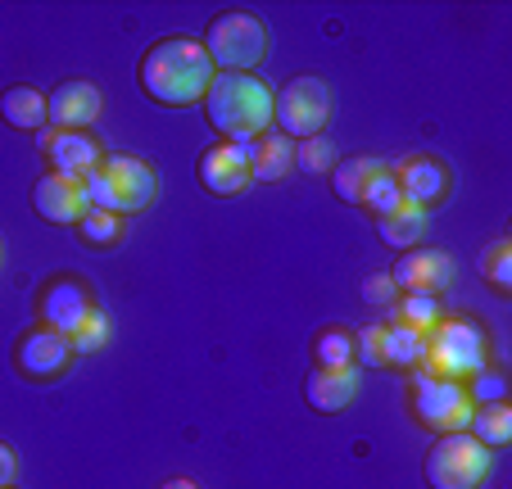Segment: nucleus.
I'll use <instances>...</instances> for the list:
<instances>
[{
    "instance_id": "f257e3e1",
    "label": "nucleus",
    "mask_w": 512,
    "mask_h": 489,
    "mask_svg": "<svg viewBox=\"0 0 512 489\" xmlns=\"http://www.w3.org/2000/svg\"><path fill=\"white\" fill-rule=\"evenodd\" d=\"M213 77H218V68H213V59L204 55L200 41H191V37L155 41V46L141 55L145 96L168 105V109H186V105H195V100H204Z\"/></svg>"
},
{
    "instance_id": "f03ea898",
    "label": "nucleus",
    "mask_w": 512,
    "mask_h": 489,
    "mask_svg": "<svg viewBox=\"0 0 512 489\" xmlns=\"http://www.w3.org/2000/svg\"><path fill=\"white\" fill-rule=\"evenodd\" d=\"M272 96L277 91L254 73H218L200 105L209 114V127L218 132V141L250 145L263 132H272Z\"/></svg>"
},
{
    "instance_id": "7ed1b4c3",
    "label": "nucleus",
    "mask_w": 512,
    "mask_h": 489,
    "mask_svg": "<svg viewBox=\"0 0 512 489\" xmlns=\"http://www.w3.org/2000/svg\"><path fill=\"white\" fill-rule=\"evenodd\" d=\"M87 195H91V209L127 218V213H141L159 200V177L136 154H109V159H100L96 173L87 177Z\"/></svg>"
},
{
    "instance_id": "20e7f679",
    "label": "nucleus",
    "mask_w": 512,
    "mask_h": 489,
    "mask_svg": "<svg viewBox=\"0 0 512 489\" xmlns=\"http://www.w3.org/2000/svg\"><path fill=\"white\" fill-rule=\"evenodd\" d=\"M485 363H490V349L481 331L458 317H440V326L426 336V358L417 372L440 376V381H472L476 372H485Z\"/></svg>"
},
{
    "instance_id": "39448f33",
    "label": "nucleus",
    "mask_w": 512,
    "mask_h": 489,
    "mask_svg": "<svg viewBox=\"0 0 512 489\" xmlns=\"http://www.w3.org/2000/svg\"><path fill=\"white\" fill-rule=\"evenodd\" d=\"M200 46L218 73H250L268 59V28H263V19H254L245 10H227L218 19H209V32H204Z\"/></svg>"
},
{
    "instance_id": "423d86ee",
    "label": "nucleus",
    "mask_w": 512,
    "mask_h": 489,
    "mask_svg": "<svg viewBox=\"0 0 512 489\" xmlns=\"http://www.w3.org/2000/svg\"><path fill=\"white\" fill-rule=\"evenodd\" d=\"M494 467V449H485L472 431L440 435L431 453H426V485L431 489H481Z\"/></svg>"
},
{
    "instance_id": "0eeeda50",
    "label": "nucleus",
    "mask_w": 512,
    "mask_h": 489,
    "mask_svg": "<svg viewBox=\"0 0 512 489\" xmlns=\"http://www.w3.org/2000/svg\"><path fill=\"white\" fill-rule=\"evenodd\" d=\"M327 118H331V87L322 77H290L286 87L272 96V123H277L281 136H290V141L322 136Z\"/></svg>"
},
{
    "instance_id": "6e6552de",
    "label": "nucleus",
    "mask_w": 512,
    "mask_h": 489,
    "mask_svg": "<svg viewBox=\"0 0 512 489\" xmlns=\"http://www.w3.org/2000/svg\"><path fill=\"white\" fill-rule=\"evenodd\" d=\"M413 413L426 431L458 435V431L472 426L476 403H472V394H467L463 381H440V376L417 372L413 376Z\"/></svg>"
},
{
    "instance_id": "1a4fd4ad",
    "label": "nucleus",
    "mask_w": 512,
    "mask_h": 489,
    "mask_svg": "<svg viewBox=\"0 0 512 489\" xmlns=\"http://www.w3.org/2000/svg\"><path fill=\"white\" fill-rule=\"evenodd\" d=\"M32 204L46 222L55 227H78L82 218L91 213V195H87V182L78 177H64V173H46L37 186H32Z\"/></svg>"
},
{
    "instance_id": "9d476101",
    "label": "nucleus",
    "mask_w": 512,
    "mask_h": 489,
    "mask_svg": "<svg viewBox=\"0 0 512 489\" xmlns=\"http://www.w3.org/2000/svg\"><path fill=\"white\" fill-rule=\"evenodd\" d=\"M195 173H200V186L209 195H241L245 186L254 182L250 177V150L245 145H232V141H218L200 154L195 163Z\"/></svg>"
},
{
    "instance_id": "9b49d317",
    "label": "nucleus",
    "mask_w": 512,
    "mask_h": 489,
    "mask_svg": "<svg viewBox=\"0 0 512 489\" xmlns=\"http://www.w3.org/2000/svg\"><path fill=\"white\" fill-rule=\"evenodd\" d=\"M68 358H73L68 336L64 331H50V326L28 331V336L19 340V349H14V367H19L23 376H32V381H50V376H59L68 367Z\"/></svg>"
},
{
    "instance_id": "f8f14e48",
    "label": "nucleus",
    "mask_w": 512,
    "mask_h": 489,
    "mask_svg": "<svg viewBox=\"0 0 512 489\" xmlns=\"http://www.w3.org/2000/svg\"><path fill=\"white\" fill-rule=\"evenodd\" d=\"M390 281L404 295H435L454 281V259L445 250H404V259L390 268Z\"/></svg>"
},
{
    "instance_id": "ddd939ff",
    "label": "nucleus",
    "mask_w": 512,
    "mask_h": 489,
    "mask_svg": "<svg viewBox=\"0 0 512 489\" xmlns=\"http://www.w3.org/2000/svg\"><path fill=\"white\" fill-rule=\"evenodd\" d=\"M46 114L55 132H87L100 118V91L96 82H64L46 96Z\"/></svg>"
},
{
    "instance_id": "4468645a",
    "label": "nucleus",
    "mask_w": 512,
    "mask_h": 489,
    "mask_svg": "<svg viewBox=\"0 0 512 489\" xmlns=\"http://www.w3.org/2000/svg\"><path fill=\"white\" fill-rule=\"evenodd\" d=\"M390 173H395L404 200L422 204V209H431V204H445V195H449V168L440 159H426V154H417V159L395 163Z\"/></svg>"
},
{
    "instance_id": "2eb2a0df",
    "label": "nucleus",
    "mask_w": 512,
    "mask_h": 489,
    "mask_svg": "<svg viewBox=\"0 0 512 489\" xmlns=\"http://www.w3.org/2000/svg\"><path fill=\"white\" fill-rule=\"evenodd\" d=\"M358 394V367H313L304 381V399L313 413H340Z\"/></svg>"
},
{
    "instance_id": "dca6fc26",
    "label": "nucleus",
    "mask_w": 512,
    "mask_h": 489,
    "mask_svg": "<svg viewBox=\"0 0 512 489\" xmlns=\"http://www.w3.org/2000/svg\"><path fill=\"white\" fill-rule=\"evenodd\" d=\"M91 308H96V304H91V295L78 286V281H68V277L64 281H50V286L41 290V317H46L50 331H64V336H68V331H73V326H78Z\"/></svg>"
},
{
    "instance_id": "f3484780",
    "label": "nucleus",
    "mask_w": 512,
    "mask_h": 489,
    "mask_svg": "<svg viewBox=\"0 0 512 489\" xmlns=\"http://www.w3.org/2000/svg\"><path fill=\"white\" fill-rule=\"evenodd\" d=\"M100 141L91 132H59L55 141H50V173H64V177H78V182H87L91 173L100 168Z\"/></svg>"
},
{
    "instance_id": "a211bd4d",
    "label": "nucleus",
    "mask_w": 512,
    "mask_h": 489,
    "mask_svg": "<svg viewBox=\"0 0 512 489\" xmlns=\"http://www.w3.org/2000/svg\"><path fill=\"white\" fill-rule=\"evenodd\" d=\"M250 150V177L254 182H281L295 173V141L281 132H263L259 141L245 145Z\"/></svg>"
},
{
    "instance_id": "6ab92c4d",
    "label": "nucleus",
    "mask_w": 512,
    "mask_h": 489,
    "mask_svg": "<svg viewBox=\"0 0 512 489\" xmlns=\"http://www.w3.org/2000/svg\"><path fill=\"white\" fill-rule=\"evenodd\" d=\"M0 114H5L10 127H19V132H41V127L50 123L46 96H41L37 87H10L0 96Z\"/></svg>"
},
{
    "instance_id": "aec40b11",
    "label": "nucleus",
    "mask_w": 512,
    "mask_h": 489,
    "mask_svg": "<svg viewBox=\"0 0 512 489\" xmlns=\"http://www.w3.org/2000/svg\"><path fill=\"white\" fill-rule=\"evenodd\" d=\"M377 227H381V240H386V245H395V250H417V240L426 236V209L413 200H404L395 213L377 218Z\"/></svg>"
},
{
    "instance_id": "412c9836",
    "label": "nucleus",
    "mask_w": 512,
    "mask_h": 489,
    "mask_svg": "<svg viewBox=\"0 0 512 489\" xmlns=\"http://www.w3.org/2000/svg\"><path fill=\"white\" fill-rule=\"evenodd\" d=\"M386 163L381 159H340L336 168H331V186H336V195L345 204H363V195H368V186H372V177L381 173Z\"/></svg>"
},
{
    "instance_id": "4be33fe9",
    "label": "nucleus",
    "mask_w": 512,
    "mask_h": 489,
    "mask_svg": "<svg viewBox=\"0 0 512 489\" xmlns=\"http://www.w3.org/2000/svg\"><path fill=\"white\" fill-rule=\"evenodd\" d=\"M467 431H472L485 449H503V444L512 440V408L508 403H476Z\"/></svg>"
},
{
    "instance_id": "5701e85b",
    "label": "nucleus",
    "mask_w": 512,
    "mask_h": 489,
    "mask_svg": "<svg viewBox=\"0 0 512 489\" xmlns=\"http://www.w3.org/2000/svg\"><path fill=\"white\" fill-rule=\"evenodd\" d=\"M426 336L431 331H413V326H386V367H422Z\"/></svg>"
},
{
    "instance_id": "b1692460",
    "label": "nucleus",
    "mask_w": 512,
    "mask_h": 489,
    "mask_svg": "<svg viewBox=\"0 0 512 489\" xmlns=\"http://www.w3.org/2000/svg\"><path fill=\"white\" fill-rule=\"evenodd\" d=\"M313 358L318 367H358V349H354V331L345 326H327L313 340Z\"/></svg>"
},
{
    "instance_id": "393cba45",
    "label": "nucleus",
    "mask_w": 512,
    "mask_h": 489,
    "mask_svg": "<svg viewBox=\"0 0 512 489\" xmlns=\"http://www.w3.org/2000/svg\"><path fill=\"white\" fill-rule=\"evenodd\" d=\"M390 326H413V331H435L440 326V299L435 295H404L390 308Z\"/></svg>"
},
{
    "instance_id": "a878e982",
    "label": "nucleus",
    "mask_w": 512,
    "mask_h": 489,
    "mask_svg": "<svg viewBox=\"0 0 512 489\" xmlns=\"http://www.w3.org/2000/svg\"><path fill=\"white\" fill-rule=\"evenodd\" d=\"M68 345H73V354H100V349L109 345V313L105 308H91V313L68 331Z\"/></svg>"
},
{
    "instance_id": "bb28decb",
    "label": "nucleus",
    "mask_w": 512,
    "mask_h": 489,
    "mask_svg": "<svg viewBox=\"0 0 512 489\" xmlns=\"http://www.w3.org/2000/svg\"><path fill=\"white\" fill-rule=\"evenodd\" d=\"M336 163H340L336 159V145H331L327 136H309V141L295 145V168H304V173H313V177L331 173Z\"/></svg>"
},
{
    "instance_id": "cd10ccee",
    "label": "nucleus",
    "mask_w": 512,
    "mask_h": 489,
    "mask_svg": "<svg viewBox=\"0 0 512 489\" xmlns=\"http://www.w3.org/2000/svg\"><path fill=\"white\" fill-rule=\"evenodd\" d=\"M78 227H82V240L96 245V250H105V245H118V240H123V218H118V213H105V209H91Z\"/></svg>"
},
{
    "instance_id": "c85d7f7f",
    "label": "nucleus",
    "mask_w": 512,
    "mask_h": 489,
    "mask_svg": "<svg viewBox=\"0 0 512 489\" xmlns=\"http://www.w3.org/2000/svg\"><path fill=\"white\" fill-rule=\"evenodd\" d=\"M363 204H368L377 218H386V213H395L399 204H404V191H399V182H395V173H390V168H381V173L372 177V186H368V195H363Z\"/></svg>"
},
{
    "instance_id": "c756f323",
    "label": "nucleus",
    "mask_w": 512,
    "mask_h": 489,
    "mask_svg": "<svg viewBox=\"0 0 512 489\" xmlns=\"http://www.w3.org/2000/svg\"><path fill=\"white\" fill-rule=\"evenodd\" d=\"M485 277H490V286L499 290V295L512 290V245L508 240H494L490 250H485Z\"/></svg>"
},
{
    "instance_id": "7c9ffc66",
    "label": "nucleus",
    "mask_w": 512,
    "mask_h": 489,
    "mask_svg": "<svg viewBox=\"0 0 512 489\" xmlns=\"http://www.w3.org/2000/svg\"><path fill=\"white\" fill-rule=\"evenodd\" d=\"M354 349H358V363L363 367H386V326H368V331H358Z\"/></svg>"
},
{
    "instance_id": "2f4dec72",
    "label": "nucleus",
    "mask_w": 512,
    "mask_h": 489,
    "mask_svg": "<svg viewBox=\"0 0 512 489\" xmlns=\"http://www.w3.org/2000/svg\"><path fill=\"white\" fill-rule=\"evenodd\" d=\"M467 394H472V403H503V394H508V385H503V376L499 372H476L472 376V385H467Z\"/></svg>"
},
{
    "instance_id": "473e14b6",
    "label": "nucleus",
    "mask_w": 512,
    "mask_h": 489,
    "mask_svg": "<svg viewBox=\"0 0 512 489\" xmlns=\"http://www.w3.org/2000/svg\"><path fill=\"white\" fill-rule=\"evenodd\" d=\"M363 299H368V304H377V308H395L399 286L390 281V272H377V277L363 281Z\"/></svg>"
},
{
    "instance_id": "72a5a7b5",
    "label": "nucleus",
    "mask_w": 512,
    "mask_h": 489,
    "mask_svg": "<svg viewBox=\"0 0 512 489\" xmlns=\"http://www.w3.org/2000/svg\"><path fill=\"white\" fill-rule=\"evenodd\" d=\"M14 471H19V458H14L10 444H0V489L14 485Z\"/></svg>"
},
{
    "instance_id": "f704fd0d",
    "label": "nucleus",
    "mask_w": 512,
    "mask_h": 489,
    "mask_svg": "<svg viewBox=\"0 0 512 489\" xmlns=\"http://www.w3.org/2000/svg\"><path fill=\"white\" fill-rule=\"evenodd\" d=\"M164 489H200V485H195V480H168Z\"/></svg>"
},
{
    "instance_id": "c9c22d12",
    "label": "nucleus",
    "mask_w": 512,
    "mask_h": 489,
    "mask_svg": "<svg viewBox=\"0 0 512 489\" xmlns=\"http://www.w3.org/2000/svg\"><path fill=\"white\" fill-rule=\"evenodd\" d=\"M0 259H5V250H0Z\"/></svg>"
}]
</instances>
